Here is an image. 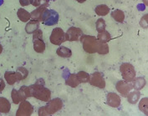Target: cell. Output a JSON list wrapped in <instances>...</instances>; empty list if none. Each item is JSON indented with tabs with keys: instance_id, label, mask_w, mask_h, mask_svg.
<instances>
[{
	"instance_id": "cell-1",
	"label": "cell",
	"mask_w": 148,
	"mask_h": 116,
	"mask_svg": "<svg viewBox=\"0 0 148 116\" xmlns=\"http://www.w3.org/2000/svg\"><path fill=\"white\" fill-rule=\"evenodd\" d=\"M29 87L31 97H34L37 100L43 102H48L51 98L50 90L45 86V81L43 78H39L36 80L34 85Z\"/></svg>"
},
{
	"instance_id": "cell-2",
	"label": "cell",
	"mask_w": 148,
	"mask_h": 116,
	"mask_svg": "<svg viewBox=\"0 0 148 116\" xmlns=\"http://www.w3.org/2000/svg\"><path fill=\"white\" fill-rule=\"evenodd\" d=\"M63 108V102L60 99L55 98L54 100H49L47 102L45 106H43L39 108L38 110V115L46 116L51 115L58 112Z\"/></svg>"
},
{
	"instance_id": "cell-3",
	"label": "cell",
	"mask_w": 148,
	"mask_h": 116,
	"mask_svg": "<svg viewBox=\"0 0 148 116\" xmlns=\"http://www.w3.org/2000/svg\"><path fill=\"white\" fill-rule=\"evenodd\" d=\"M79 41L82 42L83 44V48L88 54H95L97 51V48L99 45V41L96 37L91 36V35H85L83 34Z\"/></svg>"
},
{
	"instance_id": "cell-4",
	"label": "cell",
	"mask_w": 148,
	"mask_h": 116,
	"mask_svg": "<svg viewBox=\"0 0 148 116\" xmlns=\"http://www.w3.org/2000/svg\"><path fill=\"white\" fill-rule=\"evenodd\" d=\"M120 71L121 73V76L123 79L128 83H131L136 78V70L132 63H122L120 67Z\"/></svg>"
},
{
	"instance_id": "cell-5",
	"label": "cell",
	"mask_w": 148,
	"mask_h": 116,
	"mask_svg": "<svg viewBox=\"0 0 148 116\" xmlns=\"http://www.w3.org/2000/svg\"><path fill=\"white\" fill-rule=\"evenodd\" d=\"M59 14L55 10L46 8L42 17L41 23L47 26H54L59 22Z\"/></svg>"
},
{
	"instance_id": "cell-6",
	"label": "cell",
	"mask_w": 148,
	"mask_h": 116,
	"mask_svg": "<svg viewBox=\"0 0 148 116\" xmlns=\"http://www.w3.org/2000/svg\"><path fill=\"white\" fill-rule=\"evenodd\" d=\"M49 41L52 44L60 46L65 42V33L61 28H55L49 37Z\"/></svg>"
},
{
	"instance_id": "cell-7",
	"label": "cell",
	"mask_w": 148,
	"mask_h": 116,
	"mask_svg": "<svg viewBox=\"0 0 148 116\" xmlns=\"http://www.w3.org/2000/svg\"><path fill=\"white\" fill-rule=\"evenodd\" d=\"M18 108L16 111V116H30L34 113V107L31 104L25 100L21 101L18 104Z\"/></svg>"
},
{
	"instance_id": "cell-8",
	"label": "cell",
	"mask_w": 148,
	"mask_h": 116,
	"mask_svg": "<svg viewBox=\"0 0 148 116\" xmlns=\"http://www.w3.org/2000/svg\"><path fill=\"white\" fill-rule=\"evenodd\" d=\"M89 83L94 87H97L100 89L106 88V81L100 72H94L93 74H90Z\"/></svg>"
},
{
	"instance_id": "cell-9",
	"label": "cell",
	"mask_w": 148,
	"mask_h": 116,
	"mask_svg": "<svg viewBox=\"0 0 148 116\" xmlns=\"http://www.w3.org/2000/svg\"><path fill=\"white\" fill-rule=\"evenodd\" d=\"M83 34H84L83 31L79 28L71 27L65 33V41H70V42L79 41L80 37Z\"/></svg>"
},
{
	"instance_id": "cell-10",
	"label": "cell",
	"mask_w": 148,
	"mask_h": 116,
	"mask_svg": "<svg viewBox=\"0 0 148 116\" xmlns=\"http://www.w3.org/2000/svg\"><path fill=\"white\" fill-rule=\"evenodd\" d=\"M116 89L117 91L121 93V96L126 98L128 93H130L131 90L132 89V85H130L128 82H126L125 80H121V81L117 82L116 85Z\"/></svg>"
},
{
	"instance_id": "cell-11",
	"label": "cell",
	"mask_w": 148,
	"mask_h": 116,
	"mask_svg": "<svg viewBox=\"0 0 148 116\" xmlns=\"http://www.w3.org/2000/svg\"><path fill=\"white\" fill-rule=\"evenodd\" d=\"M121 96L116 93H109L106 97V104L112 108H118L121 105Z\"/></svg>"
},
{
	"instance_id": "cell-12",
	"label": "cell",
	"mask_w": 148,
	"mask_h": 116,
	"mask_svg": "<svg viewBox=\"0 0 148 116\" xmlns=\"http://www.w3.org/2000/svg\"><path fill=\"white\" fill-rule=\"evenodd\" d=\"M17 16H18V19L20 21L23 22V23H28L31 19V14H30V13L28 12L27 10H25L23 8H20L18 9V11H17Z\"/></svg>"
},
{
	"instance_id": "cell-13",
	"label": "cell",
	"mask_w": 148,
	"mask_h": 116,
	"mask_svg": "<svg viewBox=\"0 0 148 116\" xmlns=\"http://www.w3.org/2000/svg\"><path fill=\"white\" fill-rule=\"evenodd\" d=\"M4 78L8 85H14L18 81L15 71H6L4 74Z\"/></svg>"
},
{
	"instance_id": "cell-14",
	"label": "cell",
	"mask_w": 148,
	"mask_h": 116,
	"mask_svg": "<svg viewBox=\"0 0 148 116\" xmlns=\"http://www.w3.org/2000/svg\"><path fill=\"white\" fill-rule=\"evenodd\" d=\"M39 23L40 22L34 20V19H30L25 26V31L28 34H32L36 29L39 28Z\"/></svg>"
},
{
	"instance_id": "cell-15",
	"label": "cell",
	"mask_w": 148,
	"mask_h": 116,
	"mask_svg": "<svg viewBox=\"0 0 148 116\" xmlns=\"http://www.w3.org/2000/svg\"><path fill=\"white\" fill-rule=\"evenodd\" d=\"M11 109V104L8 99L4 97H0V113L8 114Z\"/></svg>"
},
{
	"instance_id": "cell-16",
	"label": "cell",
	"mask_w": 148,
	"mask_h": 116,
	"mask_svg": "<svg viewBox=\"0 0 148 116\" xmlns=\"http://www.w3.org/2000/svg\"><path fill=\"white\" fill-rule=\"evenodd\" d=\"M46 8V7H38L37 8H35L34 11H32L31 13H30L31 19H34V20H37L39 22H41L43 14H44V13H45Z\"/></svg>"
},
{
	"instance_id": "cell-17",
	"label": "cell",
	"mask_w": 148,
	"mask_h": 116,
	"mask_svg": "<svg viewBox=\"0 0 148 116\" xmlns=\"http://www.w3.org/2000/svg\"><path fill=\"white\" fill-rule=\"evenodd\" d=\"M34 42V49L36 53L38 54H43L45 50V43L44 42L43 39H35L33 40Z\"/></svg>"
},
{
	"instance_id": "cell-18",
	"label": "cell",
	"mask_w": 148,
	"mask_h": 116,
	"mask_svg": "<svg viewBox=\"0 0 148 116\" xmlns=\"http://www.w3.org/2000/svg\"><path fill=\"white\" fill-rule=\"evenodd\" d=\"M65 84L71 88H76L80 83L79 81L76 74H70L65 80Z\"/></svg>"
},
{
	"instance_id": "cell-19",
	"label": "cell",
	"mask_w": 148,
	"mask_h": 116,
	"mask_svg": "<svg viewBox=\"0 0 148 116\" xmlns=\"http://www.w3.org/2000/svg\"><path fill=\"white\" fill-rule=\"evenodd\" d=\"M132 82L133 83L132 89H136V90H138V91L142 89L146 85V80L144 78L142 77L135 78Z\"/></svg>"
},
{
	"instance_id": "cell-20",
	"label": "cell",
	"mask_w": 148,
	"mask_h": 116,
	"mask_svg": "<svg viewBox=\"0 0 148 116\" xmlns=\"http://www.w3.org/2000/svg\"><path fill=\"white\" fill-rule=\"evenodd\" d=\"M56 54L61 58H70L72 56V51L65 46H60L57 48Z\"/></svg>"
},
{
	"instance_id": "cell-21",
	"label": "cell",
	"mask_w": 148,
	"mask_h": 116,
	"mask_svg": "<svg viewBox=\"0 0 148 116\" xmlns=\"http://www.w3.org/2000/svg\"><path fill=\"white\" fill-rule=\"evenodd\" d=\"M127 98V100L130 104H136L138 101L140 100V93L138 90H136V91H132V92H130L128 93V95L126 96Z\"/></svg>"
},
{
	"instance_id": "cell-22",
	"label": "cell",
	"mask_w": 148,
	"mask_h": 116,
	"mask_svg": "<svg viewBox=\"0 0 148 116\" xmlns=\"http://www.w3.org/2000/svg\"><path fill=\"white\" fill-rule=\"evenodd\" d=\"M111 17L118 23H123L125 20V14L122 10L120 9H116L113 12H111Z\"/></svg>"
},
{
	"instance_id": "cell-23",
	"label": "cell",
	"mask_w": 148,
	"mask_h": 116,
	"mask_svg": "<svg viewBox=\"0 0 148 116\" xmlns=\"http://www.w3.org/2000/svg\"><path fill=\"white\" fill-rule=\"evenodd\" d=\"M95 12L98 16L103 17V16L107 15L109 14L110 8L106 4H101V5H98V6L95 7Z\"/></svg>"
},
{
	"instance_id": "cell-24",
	"label": "cell",
	"mask_w": 148,
	"mask_h": 116,
	"mask_svg": "<svg viewBox=\"0 0 148 116\" xmlns=\"http://www.w3.org/2000/svg\"><path fill=\"white\" fill-rule=\"evenodd\" d=\"M18 93L22 99V101L27 100L28 98L31 97V94H30V90H29V86H22L18 90Z\"/></svg>"
},
{
	"instance_id": "cell-25",
	"label": "cell",
	"mask_w": 148,
	"mask_h": 116,
	"mask_svg": "<svg viewBox=\"0 0 148 116\" xmlns=\"http://www.w3.org/2000/svg\"><path fill=\"white\" fill-rule=\"evenodd\" d=\"M16 74H17V76L18 78V81H21L25 79L26 78L28 77L29 75V71L27 69L23 68V67H19L16 70Z\"/></svg>"
},
{
	"instance_id": "cell-26",
	"label": "cell",
	"mask_w": 148,
	"mask_h": 116,
	"mask_svg": "<svg viewBox=\"0 0 148 116\" xmlns=\"http://www.w3.org/2000/svg\"><path fill=\"white\" fill-rule=\"evenodd\" d=\"M97 39L100 43H108L111 39V36L109 32L104 31L102 33H99L97 36Z\"/></svg>"
},
{
	"instance_id": "cell-27",
	"label": "cell",
	"mask_w": 148,
	"mask_h": 116,
	"mask_svg": "<svg viewBox=\"0 0 148 116\" xmlns=\"http://www.w3.org/2000/svg\"><path fill=\"white\" fill-rule=\"evenodd\" d=\"M139 109L141 112L144 113V115H148V99L143 98L139 102Z\"/></svg>"
},
{
	"instance_id": "cell-28",
	"label": "cell",
	"mask_w": 148,
	"mask_h": 116,
	"mask_svg": "<svg viewBox=\"0 0 148 116\" xmlns=\"http://www.w3.org/2000/svg\"><path fill=\"white\" fill-rule=\"evenodd\" d=\"M96 53H98L101 55H105V54H108L109 53V46H108L107 43H99Z\"/></svg>"
},
{
	"instance_id": "cell-29",
	"label": "cell",
	"mask_w": 148,
	"mask_h": 116,
	"mask_svg": "<svg viewBox=\"0 0 148 116\" xmlns=\"http://www.w3.org/2000/svg\"><path fill=\"white\" fill-rule=\"evenodd\" d=\"M78 77L79 83H89L90 80V74L86 72V71H79V73L76 74Z\"/></svg>"
},
{
	"instance_id": "cell-30",
	"label": "cell",
	"mask_w": 148,
	"mask_h": 116,
	"mask_svg": "<svg viewBox=\"0 0 148 116\" xmlns=\"http://www.w3.org/2000/svg\"><path fill=\"white\" fill-rule=\"evenodd\" d=\"M30 4L34 7H47L49 3V0H29Z\"/></svg>"
},
{
	"instance_id": "cell-31",
	"label": "cell",
	"mask_w": 148,
	"mask_h": 116,
	"mask_svg": "<svg viewBox=\"0 0 148 116\" xmlns=\"http://www.w3.org/2000/svg\"><path fill=\"white\" fill-rule=\"evenodd\" d=\"M95 27H96V30L98 33H102V32L106 31V21L103 18H99L95 23Z\"/></svg>"
},
{
	"instance_id": "cell-32",
	"label": "cell",
	"mask_w": 148,
	"mask_h": 116,
	"mask_svg": "<svg viewBox=\"0 0 148 116\" xmlns=\"http://www.w3.org/2000/svg\"><path fill=\"white\" fill-rule=\"evenodd\" d=\"M11 99L13 100V103L15 104H18L21 101H22V99L18 93V91L15 89H12V92H11Z\"/></svg>"
},
{
	"instance_id": "cell-33",
	"label": "cell",
	"mask_w": 148,
	"mask_h": 116,
	"mask_svg": "<svg viewBox=\"0 0 148 116\" xmlns=\"http://www.w3.org/2000/svg\"><path fill=\"white\" fill-rule=\"evenodd\" d=\"M32 34H33V40L43 39V31H42L40 29H36V30Z\"/></svg>"
},
{
	"instance_id": "cell-34",
	"label": "cell",
	"mask_w": 148,
	"mask_h": 116,
	"mask_svg": "<svg viewBox=\"0 0 148 116\" xmlns=\"http://www.w3.org/2000/svg\"><path fill=\"white\" fill-rule=\"evenodd\" d=\"M148 14H145L141 18L140 21V25L143 29H147L148 27Z\"/></svg>"
},
{
	"instance_id": "cell-35",
	"label": "cell",
	"mask_w": 148,
	"mask_h": 116,
	"mask_svg": "<svg viewBox=\"0 0 148 116\" xmlns=\"http://www.w3.org/2000/svg\"><path fill=\"white\" fill-rule=\"evenodd\" d=\"M19 3L22 7H25V6H28L30 4L29 0H19Z\"/></svg>"
},
{
	"instance_id": "cell-36",
	"label": "cell",
	"mask_w": 148,
	"mask_h": 116,
	"mask_svg": "<svg viewBox=\"0 0 148 116\" xmlns=\"http://www.w3.org/2000/svg\"><path fill=\"white\" fill-rule=\"evenodd\" d=\"M5 82L3 81V78H0V93L4 89V88H5Z\"/></svg>"
},
{
	"instance_id": "cell-37",
	"label": "cell",
	"mask_w": 148,
	"mask_h": 116,
	"mask_svg": "<svg viewBox=\"0 0 148 116\" xmlns=\"http://www.w3.org/2000/svg\"><path fill=\"white\" fill-rule=\"evenodd\" d=\"M75 1H77L78 3H85L86 0H75Z\"/></svg>"
},
{
	"instance_id": "cell-38",
	"label": "cell",
	"mask_w": 148,
	"mask_h": 116,
	"mask_svg": "<svg viewBox=\"0 0 148 116\" xmlns=\"http://www.w3.org/2000/svg\"><path fill=\"white\" fill-rule=\"evenodd\" d=\"M2 52H3V46L2 44H0V54H2Z\"/></svg>"
},
{
	"instance_id": "cell-39",
	"label": "cell",
	"mask_w": 148,
	"mask_h": 116,
	"mask_svg": "<svg viewBox=\"0 0 148 116\" xmlns=\"http://www.w3.org/2000/svg\"><path fill=\"white\" fill-rule=\"evenodd\" d=\"M143 2H144V3L147 5V6H148V1L147 0H143Z\"/></svg>"
},
{
	"instance_id": "cell-40",
	"label": "cell",
	"mask_w": 148,
	"mask_h": 116,
	"mask_svg": "<svg viewBox=\"0 0 148 116\" xmlns=\"http://www.w3.org/2000/svg\"><path fill=\"white\" fill-rule=\"evenodd\" d=\"M3 0H0V6L3 4Z\"/></svg>"
}]
</instances>
